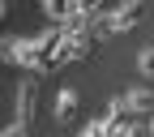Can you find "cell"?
<instances>
[{"label": "cell", "instance_id": "5", "mask_svg": "<svg viewBox=\"0 0 154 137\" xmlns=\"http://www.w3.org/2000/svg\"><path fill=\"white\" fill-rule=\"evenodd\" d=\"M116 0H73V17H82V22H94V17H103Z\"/></svg>", "mask_w": 154, "mask_h": 137}, {"label": "cell", "instance_id": "6", "mask_svg": "<svg viewBox=\"0 0 154 137\" xmlns=\"http://www.w3.org/2000/svg\"><path fill=\"white\" fill-rule=\"evenodd\" d=\"M43 13L51 22H69L73 17V0H43Z\"/></svg>", "mask_w": 154, "mask_h": 137}, {"label": "cell", "instance_id": "4", "mask_svg": "<svg viewBox=\"0 0 154 137\" xmlns=\"http://www.w3.org/2000/svg\"><path fill=\"white\" fill-rule=\"evenodd\" d=\"M77 107H82V99H77V90H73V86H64L60 94H56V120H60V124H69V120H73Z\"/></svg>", "mask_w": 154, "mask_h": 137}, {"label": "cell", "instance_id": "1", "mask_svg": "<svg viewBox=\"0 0 154 137\" xmlns=\"http://www.w3.org/2000/svg\"><path fill=\"white\" fill-rule=\"evenodd\" d=\"M51 47H56V26L43 34H26V39H0V56H9L13 64H22L30 73H47Z\"/></svg>", "mask_w": 154, "mask_h": 137}, {"label": "cell", "instance_id": "7", "mask_svg": "<svg viewBox=\"0 0 154 137\" xmlns=\"http://www.w3.org/2000/svg\"><path fill=\"white\" fill-rule=\"evenodd\" d=\"M137 73L141 77H154V47H141L137 51Z\"/></svg>", "mask_w": 154, "mask_h": 137}, {"label": "cell", "instance_id": "3", "mask_svg": "<svg viewBox=\"0 0 154 137\" xmlns=\"http://www.w3.org/2000/svg\"><path fill=\"white\" fill-rule=\"evenodd\" d=\"M34 99H38V86H34V77H26V82L17 86V120H13V124L30 129V120H34Z\"/></svg>", "mask_w": 154, "mask_h": 137}, {"label": "cell", "instance_id": "9", "mask_svg": "<svg viewBox=\"0 0 154 137\" xmlns=\"http://www.w3.org/2000/svg\"><path fill=\"white\" fill-rule=\"evenodd\" d=\"M5 17H9V0H0V22H5Z\"/></svg>", "mask_w": 154, "mask_h": 137}, {"label": "cell", "instance_id": "10", "mask_svg": "<svg viewBox=\"0 0 154 137\" xmlns=\"http://www.w3.org/2000/svg\"><path fill=\"white\" fill-rule=\"evenodd\" d=\"M150 137H154V116H150Z\"/></svg>", "mask_w": 154, "mask_h": 137}, {"label": "cell", "instance_id": "2", "mask_svg": "<svg viewBox=\"0 0 154 137\" xmlns=\"http://www.w3.org/2000/svg\"><path fill=\"white\" fill-rule=\"evenodd\" d=\"M120 107H124V116H128V120H141V116H154V94H150L146 86H133L128 94H120Z\"/></svg>", "mask_w": 154, "mask_h": 137}, {"label": "cell", "instance_id": "8", "mask_svg": "<svg viewBox=\"0 0 154 137\" xmlns=\"http://www.w3.org/2000/svg\"><path fill=\"white\" fill-rule=\"evenodd\" d=\"M0 137H30V129H22V124H9V129H0Z\"/></svg>", "mask_w": 154, "mask_h": 137}]
</instances>
